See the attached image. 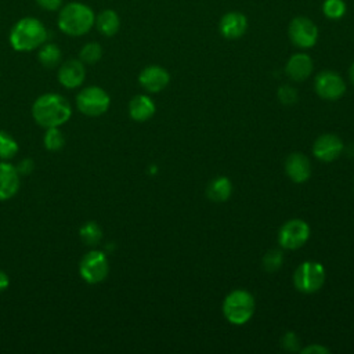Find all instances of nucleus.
<instances>
[{
	"label": "nucleus",
	"mask_w": 354,
	"mask_h": 354,
	"mask_svg": "<svg viewBox=\"0 0 354 354\" xmlns=\"http://www.w3.org/2000/svg\"><path fill=\"white\" fill-rule=\"evenodd\" d=\"M32 115L36 123L41 127H59L68 122L72 115V109L65 97L55 93H47L35 101Z\"/></svg>",
	"instance_id": "nucleus-1"
},
{
	"label": "nucleus",
	"mask_w": 354,
	"mask_h": 354,
	"mask_svg": "<svg viewBox=\"0 0 354 354\" xmlns=\"http://www.w3.org/2000/svg\"><path fill=\"white\" fill-rule=\"evenodd\" d=\"M47 40V29L33 17L19 19L10 32V44L17 51H32Z\"/></svg>",
	"instance_id": "nucleus-2"
},
{
	"label": "nucleus",
	"mask_w": 354,
	"mask_h": 354,
	"mask_svg": "<svg viewBox=\"0 0 354 354\" xmlns=\"http://www.w3.org/2000/svg\"><path fill=\"white\" fill-rule=\"evenodd\" d=\"M93 10L83 3H68L58 14V28L69 36L86 35L94 25Z\"/></svg>",
	"instance_id": "nucleus-3"
},
{
	"label": "nucleus",
	"mask_w": 354,
	"mask_h": 354,
	"mask_svg": "<svg viewBox=\"0 0 354 354\" xmlns=\"http://www.w3.org/2000/svg\"><path fill=\"white\" fill-rule=\"evenodd\" d=\"M254 313V299L246 290L231 292L223 303L224 317L235 325H242L248 322Z\"/></svg>",
	"instance_id": "nucleus-4"
},
{
	"label": "nucleus",
	"mask_w": 354,
	"mask_h": 354,
	"mask_svg": "<svg viewBox=\"0 0 354 354\" xmlns=\"http://www.w3.org/2000/svg\"><path fill=\"white\" fill-rule=\"evenodd\" d=\"M325 282L324 266L318 261H304L301 263L295 274L293 283L297 290L303 293L317 292Z\"/></svg>",
	"instance_id": "nucleus-5"
},
{
	"label": "nucleus",
	"mask_w": 354,
	"mask_h": 354,
	"mask_svg": "<svg viewBox=\"0 0 354 354\" xmlns=\"http://www.w3.org/2000/svg\"><path fill=\"white\" fill-rule=\"evenodd\" d=\"M109 95L98 86H88L76 95L77 109L87 116H100L109 108Z\"/></svg>",
	"instance_id": "nucleus-6"
},
{
	"label": "nucleus",
	"mask_w": 354,
	"mask_h": 354,
	"mask_svg": "<svg viewBox=\"0 0 354 354\" xmlns=\"http://www.w3.org/2000/svg\"><path fill=\"white\" fill-rule=\"evenodd\" d=\"M82 278L88 283H98L104 281L109 272V263L106 256L100 250L87 252L79 264Z\"/></svg>",
	"instance_id": "nucleus-7"
},
{
	"label": "nucleus",
	"mask_w": 354,
	"mask_h": 354,
	"mask_svg": "<svg viewBox=\"0 0 354 354\" xmlns=\"http://www.w3.org/2000/svg\"><path fill=\"white\" fill-rule=\"evenodd\" d=\"M288 35L290 41L300 48H310L317 43L318 28L307 17H295L288 26Z\"/></svg>",
	"instance_id": "nucleus-8"
},
{
	"label": "nucleus",
	"mask_w": 354,
	"mask_h": 354,
	"mask_svg": "<svg viewBox=\"0 0 354 354\" xmlns=\"http://www.w3.org/2000/svg\"><path fill=\"white\" fill-rule=\"evenodd\" d=\"M310 235V227L300 218L286 221L278 232V242L285 249H297L306 243Z\"/></svg>",
	"instance_id": "nucleus-9"
},
{
	"label": "nucleus",
	"mask_w": 354,
	"mask_h": 354,
	"mask_svg": "<svg viewBox=\"0 0 354 354\" xmlns=\"http://www.w3.org/2000/svg\"><path fill=\"white\" fill-rule=\"evenodd\" d=\"M314 87L317 94L325 100H337L346 91V84L340 75L332 71H322L317 75Z\"/></svg>",
	"instance_id": "nucleus-10"
},
{
	"label": "nucleus",
	"mask_w": 354,
	"mask_h": 354,
	"mask_svg": "<svg viewBox=\"0 0 354 354\" xmlns=\"http://www.w3.org/2000/svg\"><path fill=\"white\" fill-rule=\"evenodd\" d=\"M218 29L225 39H239L248 29V18L239 11H230L221 17Z\"/></svg>",
	"instance_id": "nucleus-11"
},
{
	"label": "nucleus",
	"mask_w": 354,
	"mask_h": 354,
	"mask_svg": "<svg viewBox=\"0 0 354 354\" xmlns=\"http://www.w3.org/2000/svg\"><path fill=\"white\" fill-rule=\"evenodd\" d=\"M342 151H343V142L335 134H322L315 140L313 145L314 155L324 162L335 160L342 153Z\"/></svg>",
	"instance_id": "nucleus-12"
},
{
	"label": "nucleus",
	"mask_w": 354,
	"mask_h": 354,
	"mask_svg": "<svg viewBox=\"0 0 354 354\" xmlns=\"http://www.w3.org/2000/svg\"><path fill=\"white\" fill-rule=\"evenodd\" d=\"M169 72L159 65H149L144 68L138 76L140 84L151 93H158L163 90L169 84Z\"/></svg>",
	"instance_id": "nucleus-13"
},
{
	"label": "nucleus",
	"mask_w": 354,
	"mask_h": 354,
	"mask_svg": "<svg viewBox=\"0 0 354 354\" xmlns=\"http://www.w3.org/2000/svg\"><path fill=\"white\" fill-rule=\"evenodd\" d=\"M86 77V69L80 59H68L58 69V80L66 88L79 87Z\"/></svg>",
	"instance_id": "nucleus-14"
},
{
	"label": "nucleus",
	"mask_w": 354,
	"mask_h": 354,
	"mask_svg": "<svg viewBox=\"0 0 354 354\" xmlns=\"http://www.w3.org/2000/svg\"><path fill=\"white\" fill-rule=\"evenodd\" d=\"M19 173L15 166L0 160V201L12 198L19 189Z\"/></svg>",
	"instance_id": "nucleus-15"
},
{
	"label": "nucleus",
	"mask_w": 354,
	"mask_h": 354,
	"mask_svg": "<svg viewBox=\"0 0 354 354\" xmlns=\"http://www.w3.org/2000/svg\"><path fill=\"white\" fill-rule=\"evenodd\" d=\"M285 170L295 183H304L311 174L310 160L300 152L290 153L285 162Z\"/></svg>",
	"instance_id": "nucleus-16"
},
{
	"label": "nucleus",
	"mask_w": 354,
	"mask_h": 354,
	"mask_svg": "<svg viewBox=\"0 0 354 354\" xmlns=\"http://www.w3.org/2000/svg\"><path fill=\"white\" fill-rule=\"evenodd\" d=\"M285 71L288 76L296 82H301L307 79L311 72H313V59L304 54V53H297L293 54L289 61L286 62Z\"/></svg>",
	"instance_id": "nucleus-17"
},
{
	"label": "nucleus",
	"mask_w": 354,
	"mask_h": 354,
	"mask_svg": "<svg viewBox=\"0 0 354 354\" xmlns=\"http://www.w3.org/2000/svg\"><path fill=\"white\" fill-rule=\"evenodd\" d=\"M129 113L137 122H145L155 113V104L147 95H134L129 102Z\"/></svg>",
	"instance_id": "nucleus-18"
},
{
	"label": "nucleus",
	"mask_w": 354,
	"mask_h": 354,
	"mask_svg": "<svg viewBox=\"0 0 354 354\" xmlns=\"http://www.w3.org/2000/svg\"><path fill=\"white\" fill-rule=\"evenodd\" d=\"M94 25L100 33L104 36H113L118 33L120 28V18L113 10H104L98 15H95Z\"/></svg>",
	"instance_id": "nucleus-19"
},
{
	"label": "nucleus",
	"mask_w": 354,
	"mask_h": 354,
	"mask_svg": "<svg viewBox=\"0 0 354 354\" xmlns=\"http://www.w3.org/2000/svg\"><path fill=\"white\" fill-rule=\"evenodd\" d=\"M231 191H232L231 181L227 177L220 176L209 184L206 194H207L209 199L213 202H224L230 198Z\"/></svg>",
	"instance_id": "nucleus-20"
},
{
	"label": "nucleus",
	"mask_w": 354,
	"mask_h": 354,
	"mask_svg": "<svg viewBox=\"0 0 354 354\" xmlns=\"http://www.w3.org/2000/svg\"><path fill=\"white\" fill-rule=\"evenodd\" d=\"M61 57H62L61 50L54 43H44L39 47L37 58L44 68H48V69L55 68L61 62Z\"/></svg>",
	"instance_id": "nucleus-21"
},
{
	"label": "nucleus",
	"mask_w": 354,
	"mask_h": 354,
	"mask_svg": "<svg viewBox=\"0 0 354 354\" xmlns=\"http://www.w3.org/2000/svg\"><path fill=\"white\" fill-rule=\"evenodd\" d=\"M79 235L82 238V241L88 245V246H95L98 245V242L101 241L102 238V231H101V227L94 223V221H88L86 223L80 231H79Z\"/></svg>",
	"instance_id": "nucleus-22"
},
{
	"label": "nucleus",
	"mask_w": 354,
	"mask_h": 354,
	"mask_svg": "<svg viewBox=\"0 0 354 354\" xmlns=\"http://www.w3.org/2000/svg\"><path fill=\"white\" fill-rule=\"evenodd\" d=\"M18 152L17 141L7 133L0 130V160H7Z\"/></svg>",
	"instance_id": "nucleus-23"
},
{
	"label": "nucleus",
	"mask_w": 354,
	"mask_h": 354,
	"mask_svg": "<svg viewBox=\"0 0 354 354\" xmlns=\"http://www.w3.org/2000/svg\"><path fill=\"white\" fill-rule=\"evenodd\" d=\"M347 7L343 0H324L322 12L329 19H340L346 14Z\"/></svg>",
	"instance_id": "nucleus-24"
},
{
	"label": "nucleus",
	"mask_w": 354,
	"mask_h": 354,
	"mask_svg": "<svg viewBox=\"0 0 354 354\" xmlns=\"http://www.w3.org/2000/svg\"><path fill=\"white\" fill-rule=\"evenodd\" d=\"M44 147L48 151H58L65 144V136L58 127H48L44 134Z\"/></svg>",
	"instance_id": "nucleus-25"
},
{
	"label": "nucleus",
	"mask_w": 354,
	"mask_h": 354,
	"mask_svg": "<svg viewBox=\"0 0 354 354\" xmlns=\"http://www.w3.org/2000/svg\"><path fill=\"white\" fill-rule=\"evenodd\" d=\"M101 55H102V48L97 41L86 43L80 50V61L83 64H88V65L95 64L97 61H100Z\"/></svg>",
	"instance_id": "nucleus-26"
},
{
	"label": "nucleus",
	"mask_w": 354,
	"mask_h": 354,
	"mask_svg": "<svg viewBox=\"0 0 354 354\" xmlns=\"http://www.w3.org/2000/svg\"><path fill=\"white\" fill-rule=\"evenodd\" d=\"M282 261H283L282 252L278 250V249H271L263 257V267H264L266 271L274 272L281 267Z\"/></svg>",
	"instance_id": "nucleus-27"
},
{
	"label": "nucleus",
	"mask_w": 354,
	"mask_h": 354,
	"mask_svg": "<svg viewBox=\"0 0 354 354\" xmlns=\"http://www.w3.org/2000/svg\"><path fill=\"white\" fill-rule=\"evenodd\" d=\"M278 98H279V101L282 104L292 105V104H295L297 101V91L293 87L288 86V84L281 86L279 90H278Z\"/></svg>",
	"instance_id": "nucleus-28"
},
{
	"label": "nucleus",
	"mask_w": 354,
	"mask_h": 354,
	"mask_svg": "<svg viewBox=\"0 0 354 354\" xmlns=\"http://www.w3.org/2000/svg\"><path fill=\"white\" fill-rule=\"evenodd\" d=\"M282 347L288 351H297L299 350V337L293 332H286L282 336Z\"/></svg>",
	"instance_id": "nucleus-29"
},
{
	"label": "nucleus",
	"mask_w": 354,
	"mask_h": 354,
	"mask_svg": "<svg viewBox=\"0 0 354 354\" xmlns=\"http://www.w3.org/2000/svg\"><path fill=\"white\" fill-rule=\"evenodd\" d=\"M17 171L19 173V176H26V174H30L35 169V163L32 159H22L17 166H15Z\"/></svg>",
	"instance_id": "nucleus-30"
},
{
	"label": "nucleus",
	"mask_w": 354,
	"mask_h": 354,
	"mask_svg": "<svg viewBox=\"0 0 354 354\" xmlns=\"http://www.w3.org/2000/svg\"><path fill=\"white\" fill-rule=\"evenodd\" d=\"M36 3L46 11H55L62 6V0H36Z\"/></svg>",
	"instance_id": "nucleus-31"
},
{
	"label": "nucleus",
	"mask_w": 354,
	"mask_h": 354,
	"mask_svg": "<svg viewBox=\"0 0 354 354\" xmlns=\"http://www.w3.org/2000/svg\"><path fill=\"white\" fill-rule=\"evenodd\" d=\"M301 353L304 354H308V353H319V354H325V353H329V350L326 348V347H324V346H319V344H311V346H308V347H306V348H303L301 350Z\"/></svg>",
	"instance_id": "nucleus-32"
},
{
	"label": "nucleus",
	"mask_w": 354,
	"mask_h": 354,
	"mask_svg": "<svg viewBox=\"0 0 354 354\" xmlns=\"http://www.w3.org/2000/svg\"><path fill=\"white\" fill-rule=\"evenodd\" d=\"M8 285H10V278H8V275H7L4 271L0 270V292L6 290V289L8 288Z\"/></svg>",
	"instance_id": "nucleus-33"
},
{
	"label": "nucleus",
	"mask_w": 354,
	"mask_h": 354,
	"mask_svg": "<svg viewBox=\"0 0 354 354\" xmlns=\"http://www.w3.org/2000/svg\"><path fill=\"white\" fill-rule=\"evenodd\" d=\"M348 75H350V79H351V83H353V86H354V62L351 64V66H350V71H348Z\"/></svg>",
	"instance_id": "nucleus-34"
},
{
	"label": "nucleus",
	"mask_w": 354,
	"mask_h": 354,
	"mask_svg": "<svg viewBox=\"0 0 354 354\" xmlns=\"http://www.w3.org/2000/svg\"><path fill=\"white\" fill-rule=\"evenodd\" d=\"M347 153H348V155H351V156H354V144H351V145H350V148L347 149Z\"/></svg>",
	"instance_id": "nucleus-35"
}]
</instances>
